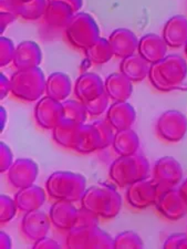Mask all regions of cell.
<instances>
[{
	"label": "cell",
	"instance_id": "f546056e",
	"mask_svg": "<svg viewBox=\"0 0 187 249\" xmlns=\"http://www.w3.org/2000/svg\"><path fill=\"white\" fill-rule=\"evenodd\" d=\"M81 124L83 123H78L72 121V120L63 118L52 130V138L54 142L62 147L73 150L75 138H77Z\"/></svg>",
	"mask_w": 187,
	"mask_h": 249
},
{
	"label": "cell",
	"instance_id": "7dc6e473",
	"mask_svg": "<svg viewBox=\"0 0 187 249\" xmlns=\"http://www.w3.org/2000/svg\"><path fill=\"white\" fill-rule=\"evenodd\" d=\"M178 190H180V193L182 194L183 198L185 199V202L187 204V178L184 179V182L181 184V186H180V188H178Z\"/></svg>",
	"mask_w": 187,
	"mask_h": 249
},
{
	"label": "cell",
	"instance_id": "bcb514c9",
	"mask_svg": "<svg viewBox=\"0 0 187 249\" xmlns=\"http://www.w3.org/2000/svg\"><path fill=\"white\" fill-rule=\"evenodd\" d=\"M0 123H1V126H0V131L5 130L6 123H7V111L3 107H0Z\"/></svg>",
	"mask_w": 187,
	"mask_h": 249
},
{
	"label": "cell",
	"instance_id": "2e32d148",
	"mask_svg": "<svg viewBox=\"0 0 187 249\" xmlns=\"http://www.w3.org/2000/svg\"><path fill=\"white\" fill-rule=\"evenodd\" d=\"M104 92V82L100 75L94 72L81 74L74 84L75 96L83 103L93 101Z\"/></svg>",
	"mask_w": 187,
	"mask_h": 249
},
{
	"label": "cell",
	"instance_id": "83f0119b",
	"mask_svg": "<svg viewBox=\"0 0 187 249\" xmlns=\"http://www.w3.org/2000/svg\"><path fill=\"white\" fill-rule=\"evenodd\" d=\"M72 90V82L68 74L54 72L47 78L46 94L57 101H66Z\"/></svg>",
	"mask_w": 187,
	"mask_h": 249
},
{
	"label": "cell",
	"instance_id": "44dd1931",
	"mask_svg": "<svg viewBox=\"0 0 187 249\" xmlns=\"http://www.w3.org/2000/svg\"><path fill=\"white\" fill-rule=\"evenodd\" d=\"M169 46L165 40L155 34H147L138 40L137 53L142 55L150 64L156 63L166 57Z\"/></svg>",
	"mask_w": 187,
	"mask_h": 249
},
{
	"label": "cell",
	"instance_id": "cb8c5ba5",
	"mask_svg": "<svg viewBox=\"0 0 187 249\" xmlns=\"http://www.w3.org/2000/svg\"><path fill=\"white\" fill-rule=\"evenodd\" d=\"M74 15L72 8L66 2L59 1V0H48L43 18L49 27L61 29L68 26Z\"/></svg>",
	"mask_w": 187,
	"mask_h": 249
},
{
	"label": "cell",
	"instance_id": "9c48e42d",
	"mask_svg": "<svg viewBox=\"0 0 187 249\" xmlns=\"http://www.w3.org/2000/svg\"><path fill=\"white\" fill-rule=\"evenodd\" d=\"M161 194L162 191L157 183L153 178H146L127 186L126 199L133 208L145 210L155 205Z\"/></svg>",
	"mask_w": 187,
	"mask_h": 249
},
{
	"label": "cell",
	"instance_id": "7a4b0ae2",
	"mask_svg": "<svg viewBox=\"0 0 187 249\" xmlns=\"http://www.w3.org/2000/svg\"><path fill=\"white\" fill-rule=\"evenodd\" d=\"M80 202L81 207L104 219L114 218L122 208L121 195L107 184H97L86 188Z\"/></svg>",
	"mask_w": 187,
	"mask_h": 249
},
{
	"label": "cell",
	"instance_id": "277c9868",
	"mask_svg": "<svg viewBox=\"0 0 187 249\" xmlns=\"http://www.w3.org/2000/svg\"><path fill=\"white\" fill-rule=\"evenodd\" d=\"M150 175V163L145 156L132 154L119 156L111 164L109 176L115 185L124 188L137 180L144 179Z\"/></svg>",
	"mask_w": 187,
	"mask_h": 249
},
{
	"label": "cell",
	"instance_id": "52a82bcc",
	"mask_svg": "<svg viewBox=\"0 0 187 249\" xmlns=\"http://www.w3.org/2000/svg\"><path fill=\"white\" fill-rule=\"evenodd\" d=\"M66 245L69 249H114V238L99 226L73 227L68 231Z\"/></svg>",
	"mask_w": 187,
	"mask_h": 249
},
{
	"label": "cell",
	"instance_id": "e0dca14e",
	"mask_svg": "<svg viewBox=\"0 0 187 249\" xmlns=\"http://www.w3.org/2000/svg\"><path fill=\"white\" fill-rule=\"evenodd\" d=\"M110 46L112 48L114 57L124 59L137 52L138 38L133 31L125 28L114 30L109 37Z\"/></svg>",
	"mask_w": 187,
	"mask_h": 249
},
{
	"label": "cell",
	"instance_id": "4dcf8cb0",
	"mask_svg": "<svg viewBox=\"0 0 187 249\" xmlns=\"http://www.w3.org/2000/svg\"><path fill=\"white\" fill-rule=\"evenodd\" d=\"M85 53L86 59L93 64H104L109 62L114 55L109 39L101 37L90 47H87Z\"/></svg>",
	"mask_w": 187,
	"mask_h": 249
},
{
	"label": "cell",
	"instance_id": "7bdbcfd3",
	"mask_svg": "<svg viewBox=\"0 0 187 249\" xmlns=\"http://www.w3.org/2000/svg\"><path fill=\"white\" fill-rule=\"evenodd\" d=\"M11 93V82L5 74H0V99L3 100L6 96Z\"/></svg>",
	"mask_w": 187,
	"mask_h": 249
},
{
	"label": "cell",
	"instance_id": "e575fe53",
	"mask_svg": "<svg viewBox=\"0 0 187 249\" xmlns=\"http://www.w3.org/2000/svg\"><path fill=\"white\" fill-rule=\"evenodd\" d=\"M16 47L13 40L1 36L0 38V66L1 68L7 67L14 61Z\"/></svg>",
	"mask_w": 187,
	"mask_h": 249
},
{
	"label": "cell",
	"instance_id": "1f68e13d",
	"mask_svg": "<svg viewBox=\"0 0 187 249\" xmlns=\"http://www.w3.org/2000/svg\"><path fill=\"white\" fill-rule=\"evenodd\" d=\"M63 118L72 120L78 123H85L86 116L89 115L85 109V104L80 100H66L62 102Z\"/></svg>",
	"mask_w": 187,
	"mask_h": 249
},
{
	"label": "cell",
	"instance_id": "8d00e7d4",
	"mask_svg": "<svg viewBox=\"0 0 187 249\" xmlns=\"http://www.w3.org/2000/svg\"><path fill=\"white\" fill-rule=\"evenodd\" d=\"M93 125L97 127L99 134H100L101 142H102V150H104V148L112 145L113 138H114V134H113L114 130L113 127L107 123L106 120L105 121H103V120L95 121L93 122Z\"/></svg>",
	"mask_w": 187,
	"mask_h": 249
},
{
	"label": "cell",
	"instance_id": "f35d334b",
	"mask_svg": "<svg viewBox=\"0 0 187 249\" xmlns=\"http://www.w3.org/2000/svg\"><path fill=\"white\" fill-rule=\"evenodd\" d=\"M14 164V154L10 147L3 142L0 143V172H8Z\"/></svg>",
	"mask_w": 187,
	"mask_h": 249
},
{
	"label": "cell",
	"instance_id": "74e56055",
	"mask_svg": "<svg viewBox=\"0 0 187 249\" xmlns=\"http://www.w3.org/2000/svg\"><path fill=\"white\" fill-rule=\"evenodd\" d=\"M99 225V216L94 213L90 212L85 207H81L78 210L77 220H75L74 227H92Z\"/></svg>",
	"mask_w": 187,
	"mask_h": 249
},
{
	"label": "cell",
	"instance_id": "5b68a950",
	"mask_svg": "<svg viewBox=\"0 0 187 249\" xmlns=\"http://www.w3.org/2000/svg\"><path fill=\"white\" fill-rule=\"evenodd\" d=\"M11 94L26 102L38 101L46 93L47 78L40 68L17 70L10 78Z\"/></svg>",
	"mask_w": 187,
	"mask_h": 249
},
{
	"label": "cell",
	"instance_id": "30bf717a",
	"mask_svg": "<svg viewBox=\"0 0 187 249\" xmlns=\"http://www.w3.org/2000/svg\"><path fill=\"white\" fill-rule=\"evenodd\" d=\"M183 175L184 173L180 162L172 156H164L155 163L152 178L157 183L163 193L176 187L182 182Z\"/></svg>",
	"mask_w": 187,
	"mask_h": 249
},
{
	"label": "cell",
	"instance_id": "f1b7e54d",
	"mask_svg": "<svg viewBox=\"0 0 187 249\" xmlns=\"http://www.w3.org/2000/svg\"><path fill=\"white\" fill-rule=\"evenodd\" d=\"M112 146L119 156H126L137 153L140 148V139L132 128L115 131Z\"/></svg>",
	"mask_w": 187,
	"mask_h": 249
},
{
	"label": "cell",
	"instance_id": "d4e9b609",
	"mask_svg": "<svg viewBox=\"0 0 187 249\" xmlns=\"http://www.w3.org/2000/svg\"><path fill=\"white\" fill-rule=\"evenodd\" d=\"M100 150H102V142L97 127L93 125V123L81 124L75 138L73 151L80 154H90Z\"/></svg>",
	"mask_w": 187,
	"mask_h": 249
},
{
	"label": "cell",
	"instance_id": "d590c367",
	"mask_svg": "<svg viewBox=\"0 0 187 249\" xmlns=\"http://www.w3.org/2000/svg\"><path fill=\"white\" fill-rule=\"evenodd\" d=\"M109 101H110L109 95L104 92V93L99 96L98 99L93 100V101L85 103L87 114L90 116L102 115L104 112L107 111V109H109Z\"/></svg>",
	"mask_w": 187,
	"mask_h": 249
},
{
	"label": "cell",
	"instance_id": "8992f818",
	"mask_svg": "<svg viewBox=\"0 0 187 249\" xmlns=\"http://www.w3.org/2000/svg\"><path fill=\"white\" fill-rule=\"evenodd\" d=\"M65 29L68 41L80 50H85L100 38L97 21L86 13L75 14Z\"/></svg>",
	"mask_w": 187,
	"mask_h": 249
},
{
	"label": "cell",
	"instance_id": "ac0fdd59",
	"mask_svg": "<svg viewBox=\"0 0 187 249\" xmlns=\"http://www.w3.org/2000/svg\"><path fill=\"white\" fill-rule=\"evenodd\" d=\"M42 62V52L37 42L22 41L16 47L14 66L17 70H26L38 68Z\"/></svg>",
	"mask_w": 187,
	"mask_h": 249
},
{
	"label": "cell",
	"instance_id": "b9f144b4",
	"mask_svg": "<svg viewBox=\"0 0 187 249\" xmlns=\"http://www.w3.org/2000/svg\"><path fill=\"white\" fill-rule=\"evenodd\" d=\"M17 18H18V16L14 13H11V11L0 10V26H1L0 32H1V35H3L6 28L9 26L10 23H13Z\"/></svg>",
	"mask_w": 187,
	"mask_h": 249
},
{
	"label": "cell",
	"instance_id": "ffe728a7",
	"mask_svg": "<svg viewBox=\"0 0 187 249\" xmlns=\"http://www.w3.org/2000/svg\"><path fill=\"white\" fill-rule=\"evenodd\" d=\"M105 120L114 131L131 128L136 120V112L129 102H113L106 111Z\"/></svg>",
	"mask_w": 187,
	"mask_h": 249
},
{
	"label": "cell",
	"instance_id": "3957f363",
	"mask_svg": "<svg viewBox=\"0 0 187 249\" xmlns=\"http://www.w3.org/2000/svg\"><path fill=\"white\" fill-rule=\"evenodd\" d=\"M46 190L50 197L55 200L80 202L86 190V179L78 173L54 172L47 179Z\"/></svg>",
	"mask_w": 187,
	"mask_h": 249
},
{
	"label": "cell",
	"instance_id": "6da1fadb",
	"mask_svg": "<svg viewBox=\"0 0 187 249\" xmlns=\"http://www.w3.org/2000/svg\"><path fill=\"white\" fill-rule=\"evenodd\" d=\"M147 78L157 91L177 90L187 78V62L182 55H166L161 61L151 64Z\"/></svg>",
	"mask_w": 187,
	"mask_h": 249
},
{
	"label": "cell",
	"instance_id": "4fadbf2b",
	"mask_svg": "<svg viewBox=\"0 0 187 249\" xmlns=\"http://www.w3.org/2000/svg\"><path fill=\"white\" fill-rule=\"evenodd\" d=\"M48 0H0V10L11 11L27 21H35L45 15Z\"/></svg>",
	"mask_w": 187,
	"mask_h": 249
},
{
	"label": "cell",
	"instance_id": "4316f807",
	"mask_svg": "<svg viewBox=\"0 0 187 249\" xmlns=\"http://www.w3.org/2000/svg\"><path fill=\"white\" fill-rule=\"evenodd\" d=\"M151 64L140 54H132L122 59L120 72L132 82H141L149 77Z\"/></svg>",
	"mask_w": 187,
	"mask_h": 249
},
{
	"label": "cell",
	"instance_id": "ba28073f",
	"mask_svg": "<svg viewBox=\"0 0 187 249\" xmlns=\"http://www.w3.org/2000/svg\"><path fill=\"white\" fill-rule=\"evenodd\" d=\"M156 133L169 143H177L187 133V118L177 110H169L161 114L156 122Z\"/></svg>",
	"mask_w": 187,
	"mask_h": 249
},
{
	"label": "cell",
	"instance_id": "f6af8a7d",
	"mask_svg": "<svg viewBox=\"0 0 187 249\" xmlns=\"http://www.w3.org/2000/svg\"><path fill=\"white\" fill-rule=\"evenodd\" d=\"M59 1L66 2L67 5H69L71 8H72L74 14L80 13L81 8L83 6V0H59Z\"/></svg>",
	"mask_w": 187,
	"mask_h": 249
},
{
	"label": "cell",
	"instance_id": "d6a6232c",
	"mask_svg": "<svg viewBox=\"0 0 187 249\" xmlns=\"http://www.w3.org/2000/svg\"><path fill=\"white\" fill-rule=\"evenodd\" d=\"M144 247L140 235L134 231H123L114 237V249H142Z\"/></svg>",
	"mask_w": 187,
	"mask_h": 249
},
{
	"label": "cell",
	"instance_id": "9a60e30c",
	"mask_svg": "<svg viewBox=\"0 0 187 249\" xmlns=\"http://www.w3.org/2000/svg\"><path fill=\"white\" fill-rule=\"evenodd\" d=\"M51 220L46 213L40 210L25 213L21 222V231L27 239L35 243L39 239L47 237L50 230Z\"/></svg>",
	"mask_w": 187,
	"mask_h": 249
},
{
	"label": "cell",
	"instance_id": "8fae6325",
	"mask_svg": "<svg viewBox=\"0 0 187 249\" xmlns=\"http://www.w3.org/2000/svg\"><path fill=\"white\" fill-rule=\"evenodd\" d=\"M34 119L41 128L52 131L63 119L62 102L48 95L43 96L34 107Z\"/></svg>",
	"mask_w": 187,
	"mask_h": 249
},
{
	"label": "cell",
	"instance_id": "603a6c76",
	"mask_svg": "<svg viewBox=\"0 0 187 249\" xmlns=\"http://www.w3.org/2000/svg\"><path fill=\"white\" fill-rule=\"evenodd\" d=\"M15 202L18 210L23 213L40 210L46 202V193L38 185H30L20 188L15 195Z\"/></svg>",
	"mask_w": 187,
	"mask_h": 249
},
{
	"label": "cell",
	"instance_id": "d6986e66",
	"mask_svg": "<svg viewBox=\"0 0 187 249\" xmlns=\"http://www.w3.org/2000/svg\"><path fill=\"white\" fill-rule=\"evenodd\" d=\"M78 216V208H75L72 202L68 200H57L50 207L49 217L51 224L59 231H69L74 227Z\"/></svg>",
	"mask_w": 187,
	"mask_h": 249
},
{
	"label": "cell",
	"instance_id": "7c38bea8",
	"mask_svg": "<svg viewBox=\"0 0 187 249\" xmlns=\"http://www.w3.org/2000/svg\"><path fill=\"white\" fill-rule=\"evenodd\" d=\"M157 211L172 222L182 219L187 214V204L178 188L163 192L155 203Z\"/></svg>",
	"mask_w": 187,
	"mask_h": 249
},
{
	"label": "cell",
	"instance_id": "7402d4cb",
	"mask_svg": "<svg viewBox=\"0 0 187 249\" xmlns=\"http://www.w3.org/2000/svg\"><path fill=\"white\" fill-rule=\"evenodd\" d=\"M163 38L172 49H178L187 42V18L182 15L173 16L163 28Z\"/></svg>",
	"mask_w": 187,
	"mask_h": 249
},
{
	"label": "cell",
	"instance_id": "ee69618b",
	"mask_svg": "<svg viewBox=\"0 0 187 249\" xmlns=\"http://www.w3.org/2000/svg\"><path fill=\"white\" fill-rule=\"evenodd\" d=\"M13 247V243H11V238L9 235L6 232H0V248L1 249H10Z\"/></svg>",
	"mask_w": 187,
	"mask_h": 249
},
{
	"label": "cell",
	"instance_id": "c3c4849f",
	"mask_svg": "<svg viewBox=\"0 0 187 249\" xmlns=\"http://www.w3.org/2000/svg\"><path fill=\"white\" fill-rule=\"evenodd\" d=\"M184 50H185V55H186V58H187V42H186V45L184 46Z\"/></svg>",
	"mask_w": 187,
	"mask_h": 249
},
{
	"label": "cell",
	"instance_id": "ab89813d",
	"mask_svg": "<svg viewBox=\"0 0 187 249\" xmlns=\"http://www.w3.org/2000/svg\"><path fill=\"white\" fill-rule=\"evenodd\" d=\"M186 234L184 232H176V234H172L169 236L165 240L163 248L164 249H178L180 245L182 244L183 240L186 238Z\"/></svg>",
	"mask_w": 187,
	"mask_h": 249
},
{
	"label": "cell",
	"instance_id": "484cf974",
	"mask_svg": "<svg viewBox=\"0 0 187 249\" xmlns=\"http://www.w3.org/2000/svg\"><path fill=\"white\" fill-rule=\"evenodd\" d=\"M105 93L113 102L127 101L133 92L132 81L121 72L112 73L104 81Z\"/></svg>",
	"mask_w": 187,
	"mask_h": 249
},
{
	"label": "cell",
	"instance_id": "5bb4252c",
	"mask_svg": "<svg viewBox=\"0 0 187 249\" xmlns=\"http://www.w3.org/2000/svg\"><path fill=\"white\" fill-rule=\"evenodd\" d=\"M39 168L37 163L30 159H18L7 172L8 180L15 188H20L34 185L38 178Z\"/></svg>",
	"mask_w": 187,
	"mask_h": 249
},
{
	"label": "cell",
	"instance_id": "60d3db41",
	"mask_svg": "<svg viewBox=\"0 0 187 249\" xmlns=\"http://www.w3.org/2000/svg\"><path fill=\"white\" fill-rule=\"evenodd\" d=\"M34 249H60V244L55 242L52 238H48V237H43V238L39 239L38 242L34 243Z\"/></svg>",
	"mask_w": 187,
	"mask_h": 249
},
{
	"label": "cell",
	"instance_id": "836d02e7",
	"mask_svg": "<svg viewBox=\"0 0 187 249\" xmlns=\"http://www.w3.org/2000/svg\"><path fill=\"white\" fill-rule=\"evenodd\" d=\"M17 211L18 206L15 199L6 195L0 196V222L1 224L9 223L17 214Z\"/></svg>",
	"mask_w": 187,
	"mask_h": 249
}]
</instances>
